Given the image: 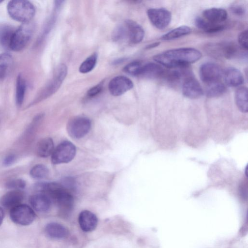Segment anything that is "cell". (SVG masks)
<instances>
[{"instance_id":"6da1fadb","label":"cell","mask_w":248,"mask_h":248,"mask_svg":"<svg viewBox=\"0 0 248 248\" xmlns=\"http://www.w3.org/2000/svg\"><path fill=\"white\" fill-rule=\"evenodd\" d=\"M202 55L200 51L191 47L168 50L153 57L155 61L168 68H184L199 61Z\"/></svg>"},{"instance_id":"7a4b0ae2","label":"cell","mask_w":248,"mask_h":248,"mask_svg":"<svg viewBox=\"0 0 248 248\" xmlns=\"http://www.w3.org/2000/svg\"><path fill=\"white\" fill-rule=\"evenodd\" d=\"M7 9L11 18L22 23L31 22L35 14L34 6L28 0H11L8 3Z\"/></svg>"},{"instance_id":"3957f363","label":"cell","mask_w":248,"mask_h":248,"mask_svg":"<svg viewBox=\"0 0 248 248\" xmlns=\"http://www.w3.org/2000/svg\"><path fill=\"white\" fill-rule=\"evenodd\" d=\"M34 28L33 24L30 22L22 23L16 29L11 39L10 49L14 51L22 50L31 40Z\"/></svg>"},{"instance_id":"277c9868","label":"cell","mask_w":248,"mask_h":248,"mask_svg":"<svg viewBox=\"0 0 248 248\" xmlns=\"http://www.w3.org/2000/svg\"><path fill=\"white\" fill-rule=\"evenodd\" d=\"M205 48L208 54L216 58H234L239 52L237 45L232 42L209 44Z\"/></svg>"},{"instance_id":"5b68a950","label":"cell","mask_w":248,"mask_h":248,"mask_svg":"<svg viewBox=\"0 0 248 248\" xmlns=\"http://www.w3.org/2000/svg\"><path fill=\"white\" fill-rule=\"evenodd\" d=\"M76 149L70 141H64L60 143L51 155V162L53 164L67 163L75 157Z\"/></svg>"},{"instance_id":"8992f818","label":"cell","mask_w":248,"mask_h":248,"mask_svg":"<svg viewBox=\"0 0 248 248\" xmlns=\"http://www.w3.org/2000/svg\"><path fill=\"white\" fill-rule=\"evenodd\" d=\"M10 216L14 223L23 226L31 224L35 217L34 210L30 206L24 204H20L11 209Z\"/></svg>"},{"instance_id":"52a82bcc","label":"cell","mask_w":248,"mask_h":248,"mask_svg":"<svg viewBox=\"0 0 248 248\" xmlns=\"http://www.w3.org/2000/svg\"><path fill=\"white\" fill-rule=\"evenodd\" d=\"M91 122L85 117H75L69 120L67 124L69 135L74 139H79L85 136L90 131Z\"/></svg>"},{"instance_id":"ba28073f","label":"cell","mask_w":248,"mask_h":248,"mask_svg":"<svg viewBox=\"0 0 248 248\" xmlns=\"http://www.w3.org/2000/svg\"><path fill=\"white\" fill-rule=\"evenodd\" d=\"M147 14L151 23L160 30L166 28L171 21L170 12L164 8L149 9Z\"/></svg>"},{"instance_id":"9c48e42d","label":"cell","mask_w":248,"mask_h":248,"mask_svg":"<svg viewBox=\"0 0 248 248\" xmlns=\"http://www.w3.org/2000/svg\"><path fill=\"white\" fill-rule=\"evenodd\" d=\"M201 79L207 84L219 81L223 75L221 67L217 64L207 62L202 64L199 69Z\"/></svg>"},{"instance_id":"30bf717a","label":"cell","mask_w":248,"mask_h":248,"mask_svg":"<svg viewBox=\"0 0 248 248\" xmlns=\"http://www.w3.org/2000/svg\"><path fill=\"white\" fill-rule=\"evenodd\" d=\"M67 74V67L64 64L57 68L51 81L43 90L39 98L42 99L54 93L59 88Z\"/></svg>"},{"instance_id":"8fae6325","label":"cell","mask_w":248,"mask_h":248,"mask_svg":"<svg viewBox=\"0 0 248 248\" xmlns=\"http://www.w3.org/2000/svg\"><path fill=\"white\" fill-rule=\"evenodd\" d=\"M133 87V83L129 78L122 76L113 78L108 83V90L113 96H120Z\"/></svg>"},{"instance_id":"7c38bea8","label":"cell","mask_w":248,"mask_h":248,"mask_svg":"<svg viewBox=\"0 0 248 248\" xmlns=\"http://www.w3.org/2000/svg\"><path fill=\"white\" fill-rule=\"evenodd\" d=\"M124 25L125 28L126 38L133 44L140 43L144 36V31L142 27L135 21L126 20Z\"/></svg>"},{"instance_id":"4fadbf2b","label":"cell","mask_w":248,"mask_h":248,"mask_svg":"<svg viewBox=\"0 0 248 248\" xmlns=\"http://www.w3.org/2000/svg\"><path fill=\"white\" fill-rule=\"evenodd\" d=\"M183 95L188 98L197 99L201 97L204 92L199 82L192 77L186 78L182 85Z\"/></svg>"},{"instance_id":"5bb4252c","label":"cell","mask_w":248,"mask_h":248,"mask_svg":"<svg viewBox=\"0 0 248 248\" xmlns=\"http://www.w3.org/2000/svg\"><path fill=\"white\" fill-rule=\"evenodd\" d=\"M78 221L81 229L85 232H92L95 229L98 224L96 215L90 211H82L78 215Z\"/></svg>"},{"instance_id":"9a60e30c","label":"cell","mask_w":248,"mask_h":248,"mask_svg":"<svg viewBox=\"0 0 248 248\" xmlns=\"http://www.w3.org/2000/svg\"><path fill=\"white\" fill-rule=\"evenodd\" d=\"M24 195L20 190L14 189L8 192L0 199L1 205L5 208L11 209L21 204Z\"/></svg>"},{"instance_id":"2e32d148","label":"cell","mask_w":248,"mask_h":248,"mask_svg":"<svg viewBox=\"0 0 248 248\" xmlns=\"http://www.w3.org/2000/svg\"><path fill=\"white\" fill-rule=\"evenodd\" d=\"M224 80L226 84L231 87H236L243 84L244 77L238 69L228 67L223 72Z\"/></svg>"},{"instance_id":"e0dca14e","label":"cell","mask_w":248,"mask_h":248,"mask_svg":"<svg viewBox=\"0 0 248 248\" xmlns=\"http://www.w3.org/2000/svg\"><path fill=\"white\" fill-rule=\"evenodd\" d=\"M30 202L34 209L39 212H46L49 210L51 204V200L44 193H37L31 196Z\"/></svg>"},{"instance_id":"ac0fdd59","label":"cell","mask_w":248,"mask_h":248,"mask_svg":"<svg viewBox=\"0 0 248 248\" xmlns=\"http://www.w3.org/2000/svg\"><path fill=\"white\" fill-rule=\"evenodd\" d=\"M165 71L160 64L149 62L142 65L138 76L148 78H158L163 77Z\"/></svg>"},{"instance_id":"d6986e66","label":"cell","mask_w":248,"mask_h":248,"mask_svg":"<svg viewBox=\"0 0 248 248\" xmlns=\"http://www.w3.org/2000/svg\"><path fill=\"white\" fill-rule=\"evenodd\" d=\"M203 18L217 24H222L227 18L228 13L221 8H211L205 10L202 13Z\"/></svg>"},{"instance_id":"ffe728a7","label":"cell","mask_w":248,"mask_h":248,"mask_svg":"<svg viewBox=\"0 0 248 248\" xmlns=\"http://www.w3.org/2000/svg\"><path fill=\"white\" fill-rule=\"evenodd\" d=\"M45 232L50 238L54 239H63L68 235V230L57 222H50L45 227Z\"/></svg>"},{"instance_id":"44dd1931","label":"cell","mask_w":248,"mask_h":248,"mask_svg":"<svg viewBox=\"0 0 248 248\" xmlns=\"http://www.w3.org/2000/svg\"><path fill=\"white\" fill-rule=\"evenodd\" d=\"M15 30L9 24L0 23V46L10 49V43Z\"/></svg>"},{"instance_id":"7402d4cb","label":"cell","mask_w":248,"mask_h":248,"mask_svg":"<svg viewBox=\"0 0 248 248\" xmlns=\"http://www.w3.org/2000/svg\"><path fill=\"white\" fill-rule=\"evenodd\" d=\"M197 28L207 33H215L224 30L223 24H217L209 22L204 18L197 17L195 21Z\"/></svg>"},{"instance_id":"603a6c76","label":"cell","mask_w":248,"mask_h":248,"mask_svg":"<svg viewBox=\"0 0 248 248\" xmlns=\"http://www.w3.org/2000/svg\"><path fill=\"white\" fill-rule=\"evenodd\" d=\"M235 102L240 111L247 113L248 110V89L246 87L238 88L235 92Z\"/></svg>"},{"instance_id":"cb8c5ba5","label":"cell","mask_w":248,"mask_h":248,"mask_svg":"<svg viewBox=\"0 0 248 248\" xmlns=\"http://www.w3.org/2000/svg\"><path fill=\"white\" fill-rule=\"evenodd\" d=\"M54 149L53 140L50 138H46L38 142L37 153L39 156L46 157L52 155Z\"/></svg>"},{"instance_id":"d4e9b609","label":"cell","mask_w":248,"mask_h":248,"mask_svg":"<svg viewBox=\"0 0 248 248\" xmlns=\"http://www.w3.org/2000/svg\"><path fill=\"white\" fill-rule=\"evenodd\" d=\"M13 62V57L10 54H0V79L5 78L10 73Z\"/></svg>"},{"instance_id":"484cf974","label":"cell","mask_w":248,"mask_h":248,"mask_svg":"<svg viewBox=\"0 0 248 248\" xmlns=\"http://www.w3.org/2000/svg\"><path fill=\"white\" fill-rule=\"evenodd\" d=\"M191 32V28L187 26L178 27L164 34L161 37L163 40H171L187 35Z\"/></svg>"},{"instance_id":"4316f807","label":"cell","mask_w":248,"mask_h":248,"mask_svg":"<svg viewBox=\"0 0 248 248\" xmlns=\"http://www.w3.org/2000/svg\"><path fill=\"white\" fill-rule=\"evenodd\" d=\"M205 94L208 97H217L223 94L226 91L225 85L219 81L207 84Z\"/></svg>"},{"instance_id":"83f0119b","label":"cell","mask_w":248,"mask_h":248,"mask_svg":"<svg viewBox=\"0 0 248 248\" xmlns=\"http://www.w3.org/2000/svg\"><path fill=\"white\" fill-rule=\"evenodd\" d=\"M26 89V82L21 74L17 77L16 88V104L20 106L22 105L25 96Z\"/></svg>"},{"instance_id":"f1b7e54d","label":"cell","mask_w":248,"mask_h":248,"mask_svg":"<svg viewBox=\"0 0 248 248\" xmlns=\"http://www.w3.org/2000/svg\"><path fill=\"white\" fill-rule=\"evenodd\" d=\"M97 59V54L96 53L88 57L80 64L79 71L80 73L85 74L91 71L95 67Z\"/></svg>"},{"instance_id":"f546056e","label":"cell","mask_w":248,"mask_h":248,"mask_svg":"<svg viewBox=\"0 0 248 248\" xmlns=\"http://www.w3.org/2000/svg\"><path fill=\"white\" fill-rule=\"evenodd\" d=\"M49 173L48 168L43 164H37L33 166L30 170L31 176L35 179L46 178Z\"/></svg>"},{"instance_id":"4dcf8cb0","label":"cell","mask_w":248,"mask_h":248,"mask_svg":"<svg viewBox=\"0 0 248 248\" xmlns=\"http://www.w3.org/2000/svg\"><path fill=\"white\" fill-rule=\"evenodd\" d=\"M142 63L138 61L132 62L127 64L123 69V71L130 75L138 76Z\"/></svg>"},{"instance_id":"1f68e13d","label":"cell","mask_w":248,"mask_h":248,"mask_svg":"<svg viewBox=\"0 0 248 248\" xmlns=\"http://www.w3.org/2000/svg\"><path fill=\"white\" fill-rule=\"evenodd\" d=\"M111 37L114 42H119L126 38L125 30L124 24L119 25L114 29Z\"/></svg>"},{"instance_id":"d6a6232c","label":"cell","mask_w":248,"mask_h":248,"mask_svg":"<svg viewBox=\"0 0 248 248\" xmlns=\"http://www.w3.org/2000/svg\"><path fill=\"white\" fill-rule=\"evenodd\" d=\"M6 185L8 188L19 190L25 187L26 182L21 179H14L9 181Z\"/></svg>"},{"instance_id":"836d02e7","label":"cell","mask_w":248,"mask_h":248,"mask_svg":"<svg viewBox=\"0 0 248 248\" xmlns=\"http://www.w3.org/2000/svg\"><path fill=\"white\" fill-rule=\"evenodd\" d=\"M238 42L240 46L246 50L248 48V30H245L241 31L238 36Z\"/></svg>"},{"instance_id":"e575fe53","label":"cell","mask_w":248,"mask_h":248,"mask_svg":"<svg viewBox=\"0 0 248 248\" xmlns=\"http://www.w3.org/2000/svg\"><path fill=\"white\" fill-rule=\"evenodd\" d=\"M102 84L100 83L91 88L87 92V94L90 97H93L101 92L102 90Z\"/></svg>"},{"instance_id":"d590c367","label":"cell","mask_w":248,"mask_h":248,"mask_svg":"<svg viewBox=\"0 0 248 248\" xmlns=\"http://www.w3.org/2000/svg\"><path fill=\"white\" fill-rule=\"evenodd\" d=\"M232 11L235 15L238 16L243 15L245 12V8L242 6L235 5L232 7L231 8Z\"/></svg>"},{"instance_id":"8d00e7d4","label":"cell","mask_w":248,"mask_h":248,"mask_svg":"<svg viewBox=\"0 0 248 248\" xmlns=\"http://www.w3.org/2000/svg\"><path fill=\"white\" fill-rule=\"evenodd\" d=\"M16 160V156L14 155H9L5 157L3 164L4 166H8L12 165Z\"/></svg>"},{"instance_id":"74e56055","label":"cell","mask_w":248,"mask_h":248,"mask_svg":"<svg viewBox=\"0 0 248 248\" xmlns=\"http://www.w3.org/2000/svg\"><path fill=\"white\" fill-rule=\"evenodd\" d=\"M159 45H160V42H154V43H153L152 44H151L149 45L148 46H147L146 47V48L148 49L153 48H155V47L158 46Z\"/></svg>"},{"instance_id":"f35d334b","label":"cell","mask_w":248,"mask_h":248,"mask_svg":"<svg viewBox=\"0 0 248 248\" xmlns=\"http://www.w3.org/2000/svg\"><path fill=\"white\" fill-rule=\"evenodd\" d=\"M4 218V212L3 209L0 207V225L2 223Z\"/></svg>"},{"instance_id":"ab89813d","label":"cell","mask_w":248,"mask_h":248,"mask_svg":"<svg viewBox=\"0 0 248 248\" xmlns=\"http://www.w3.org/2000/svg\"><path fill=\"white\" fill-rule=\"evenodd\" d=\"M2 2V1L0 0V3H1Z\"/></svg>"}]
</instances>
